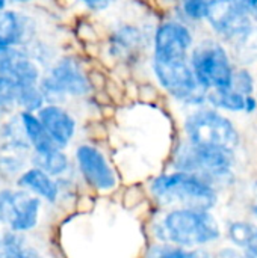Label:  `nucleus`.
I'll return each instance as SVG.
<instances>
[{"label": "nucleus", "mask_w": 257, "mask_h": 258, "mask_svg": "<svg viewBox=\"0 0 257 258\" xmlns=\"http://www.w3.org/2000/svg\"><path fill=\"white\" fill-rule=\"evenodd\" d=\"M47 104H59L67 97H83L91 91L89 80L77 60L62 57L48 70L39 82Z\"/></svg>", "instance_id": "7"}, {"label": "nucleus", "mask_w": 257, "mask_h": 258, "mask_svg": "<svg viewBox=\"0 0 257 258\" xmlns=\"http://www.w3.org/2000/svg\"><path fill=\"white\" fill-rule=\"evenodd\" d=\"M206 20L220 36L230 42L245 35L256 23L247 12L236 8L229 0H217Z\"/></svg>", "instance_id": "11"}, {"label": "nucleus", "mask_w": 257, "mask_h": 258, "mask_svg": "<svg viewBox=\"0 0 257 258\" xmlns=\"http://www.w3.org/2000/svg\"><path fill=\"white\" fill-rule=\"evenodd\" d=\"M12 2H17V3H27V2H32V0H12Z\"/></svg>", "instance_id": "33"}, {"label": "nucleus", "mask_w": 257, "mask_h": 258, "mask_svg": "<svg viewBox=\"0 0 257 258\" xmlns=\"http://www.w3.org/2000/svg\"><path fill=\"white\" fill-rule=\"evenodd\" d=\"M144 45V33L132 24H121L111 35V53L117 57H136Z\"/></svg>", "instance_id": "14"}, {"label": "nucleus", "mask_w": 257, "mask_h": 258, "mask_svg": "<svg viewBox=\"0 0 257 258\" xmlns=\"http://www.w3.org/2000/svg\"><path fill=\"white\" fill-rule=\"evenodd\" d=\"M251 215L257 219V203H254V204L251 206Z\"/></svg>", "instance_id": "30"}, {"label": "nucleus", "mask_w": 257, "mask_h": 258, "mask_svg": "<svg viewBox=\"0 0 257 258\" xmlns=\"http://www.w3.org/2000/svg\"><path fill=\"white\" fill-rule=\"evenodd\" d=\"M21 160L8 156V157H0V169L3 172H18L21 169Z\"/></svg>", "instance_id": "24"}, {"label": "nucleus", "mask_w": 257, "mask_h": 258, "mask_svg": "<svg viewBox=\"0 0 257 258\" xmlns=\"http://www.w3.org/2000/svg\"><path fill=\"white\" fill-rule=\"evenodd\" d=\"M215 2L217 0H180V6L188 18L194 21H201L208 18Z\"/></svg>", "instance_id": "22"}, {"label": "nucleus", "mask_w": 257, "mask_h": 258, "mask_svg": "<svg viewBox=\"0 0 257 258\" xmlns=\"http://www.w3.org/2000/svg\"><path fill=\"white\" fill-rule=\"evenodd\" d=\"M208 103L217 110H226L232 113H241L245 110V95L233 88L209 91Z\"/></svg>", "instance_id": "17"}, {"label": "nucleus", "mask_w": 257, "mask_h": 258, "mask_svg": "<svg viewBox=\"0 0 257 258\" xmlns=\"http://www.w3.org/2000/svg\"><path fill=\"white\" fill-rule=\"evenodd\" d=\"M245 254H248V255H251L253 258H257V236L256 239H254V242L247 248V251H245Z\"/></svg>", "instance_id": "28"}, {"label": "nucleus", "mask_w": 257, "mask_h": 258, "mask_svg": "<svg viewBox=\"0 0 257 258\" xmlns=\"http://www.w3.org/2000/svg\"><path fill=\"white\" fill-rule=\"evenodd\" d=\"M257 110V98L254 95H247L245 97V113L251 115Z\"/></svg>", "instance_id": "27"}, {"label": "nucleus", "mask_w": 257, "mask_h": 258, "mask_svg": "<svg viewBox=\"0 0 257 258\" xmlns=\"http://www.w3.org/2000/svg\"><path fill=\"white\" fill-rule=\"evenodd\" d=\"M145 258H214L206 248H183L171 243H156L148 251Z\"/></svg>", "instance_id": "19"}, {"label": "nucleus", "mask_w": 257, "mask_h": 258, "mask_svg": "<svg viewBox=\"0 0 257 258\" xmlns=\"http://www.w3.org/2000/svg\"><path fill=\"white\" fill-rule=\"evenodd\" d=\"M17 184L20 189L30 192L32 195L41 198L42 201H47L50 204L56 203L59 198V184L58 181L48 175L47 172H44L39 168H30L27 171H24L18 180Z\"/></svg>", "instance_id": "13"}, {"label": "nucleus", "mask_w": 257, "mask_h": 258, "mask_svg": "<svg viewBox=\"0 0 257 258\" xmlns=\"http://www.w3.org/2000/svg\"><path fill=\"white\" fill-rule=\"evenodd\" d=\"M11 48H12V47H11L5 39H2V38H0V54H2V53H5V51H8V50H11Z\"/></svg>", "instance_id": "29"}, {"label": "nucleus", "mask_w": 257, "mask_h": 258, "mask_svg": "<svg viewBox=\"0 0 257 258\" xmlns=\"http://www.w3.org/2000/svg\"><path fill=\"white\" fill-rule=\"evenodd\" d=\"M229 2H232V3H233L236 8H239L241 11L247 12L250 17L253 15V11H254L257 3V0H229Z\"/></svg>", "instance_id": "26"}, {"label": "nucleus", "mask_w": 257, "mask_h": 258, "mask_svg": "<svg viewBox=\"0 0 257 258\" xmlns=\"http://www.w3.org/2000/svg\"><path fill=\"white\" fill-rule=\"evenodd\" d=\"M233 89H236L238 92H241L242 95H253L254 89H256V82H254V76L247 70V68H239L235 71L233 76Z\"/></svg>", "instance_id": "23"}, {"label": "nucleus", "mask_w": 257, "mask_h": 258, "mask_svg": "<svg viewBox=\"0 0 257 258\" xmlns=\"http://www.w3.org/2000/svg\"><path fill=\"white\" fill-rule=\"evenodd\" d=\"M151 198L165 209H197L212 212L220 203V190L200 175L171 171L155 177L148 184Z\"/></svg>", "instance_id": "2"}, {"label": "nucleus", "mask_w": 257, "mask_h": 258, "mask_svg": "<svg viewBox=\"0 0 257 258\" xmlns=\"http://www.w3.org/2000/svg\"><path fill=\"white\" fill-rule=\"evenodd\" d=\"M2 107H3V106H2V104H0V115H2Z\"/></svg>", "instance_id": "34"}, {"label": "nucleus", "mask_w": 257, "mask_h": 258, "mask_svg": "<svg viewBox=\"0 0 257 258\" xmlns=\"http://www.w3.org/2000/svg\"><path fill=\"white\" fill-rule=\"evenodd\" d=\"M20 119L23 122L27 141L30 144V147L33 148L35 153H48L53 151L56 148H59L55 141L50 138V135L47 133V130L44 128L42 122L39 121L36 113H30V112H21L20 113Z\"/></svg>", "instance_id": "15"}, {"label": "nucleus", "mask_w": 257, "mask_h": 258, "mask_svg": "<svg viewBox=\"0 0 257 258\" xmlns=\"http://www.w3.org/2000/svg\"><path fill=\"white\" fill-rule=\"evenodd\" d=\"M86 9L89 11H94V12H100V11H105L108 9L115 0H79Z\"/></svg>", "instance_id": "25"}, {"label": "nucleus", "mask_w": 257, "mask_h": 258, "mask_svg": "<svg viewBox=\"0 0 257 258\" xmlns=\"http://www.w3.org/2000/svg\"><path fill=\"white\" fill-rule=\"evenodd\" d=\"M194 36L180 21L162 23L153 38L155 60H185L192 48Z\"/></svg>", "instance_id": "10"}, {"label": "nucleus", "mask_w": 257, "mask_h": 258, "mask_svg": "<svg viewBox=\"0 0 257 258\" xmlns=\"http://www.w3.org/2000/svg\"><path fill=\"white\" fill-rule=\"evenodd\" d=\"M32 163L35 168L42 169L44 172H47L48 175L55 177H61L64 174L68 172L70 169V160L68 156L64 153V150L56 148L53 151L48 153H33L32 156Z\"/></svg>", "instance_id": "16"}, {"label": "nucleus", "mask_w": 257, "mask_h": 258, "mask_svg": "<svg viewBox=\"0 0 257 258\" xmlns=\"http://www.w3.org/2000/svg\"><path fill=\"white\" fill-rule=\"evenodd\" d=\"M158 243H171L183 248H206L223 237L217 216L209 210L170 209L153 227Z\"/></svg>", "instance_id": "1"}, {"label": "nucleus", "mask_w": 257, "mask_h": 258, "mask_svg": "<svg viewBox=\"0 0 257 258\" xmlns=\"http://www.w3.org/2000/svg\"><path fill=\"white\" fill-rule=\"evenodd\" d=\"M189 63L198 83L206 89H227L233 86L235 68L227 50L217 41L206 39L194 47Z\"/></svg>", "instance_id": "5"}, {"label": "nucleus", "mask_w": 257, "mask_h": 258, "mask_svg": "<svg viewBox=\"0 0 257 258\" xmlns=\"http://www.w3.org/2000/svg\"><path fill=\"white\" fill-rule=\"evenodd\" d=\"M153 73L159 85L179 103L203 107L208 94L197 80L189 59L185 60H153Z\"/></svg>", "instance_id": "6"}, {"label": "nucleus", "mask_w": 257, "mask_h": 258, "mask_svg": "<svg viewBox=\"0 0 257 258\" xmlns=\"http://www.w3.org/2000/svg\"><path fill=\"white\" fill-rule=\"evenodd\" d=\"M256 236L257 224L251 221H230L226 227L227 240L242 252H245L247 248L254 242Z\"/></svg>", "instance_id": "18"}, {"label": "nucleus", "mask_w": 257, "mask_h": 258, "mask_svg": "<svg viewBox=\"0 0 257 258\" xmlns=\"http://www.w3.org/2000/svg\"><path fill=\"white\" fill-rule=\"evenodd\" d=\"M15 103L23 109V112L38 113L45 106V98L41 92L39 85L24 86L15 91Z\"/></svg>", "instance_id": "21"}, {"label": "nucleus", "mask_w": 257, "mask_h": 258, "mask_svg": "<svg viewBox=\"0 0 257 258\" xmlns=\"http://www.w3.org/2000/svg\"><path fill=\"white\" fill-rule=\"evenodd\" d=\"M188 142L236 153L241 145V133L235 122L214 107H198L183 121Z\"/></svg>", "instance_id": "4"}, {"label": "nucleus", "mask_w": 257, "mask_h": 258, "mask_svg": "<svg viewBox=\"0 0 257 258\" xmlns=\"http://www.w3.org/2000/svg\"><path fill=\"white\" fill-rule=\"evenodd\" d=\"M236 258H253L251 255H248V254H245V252H241V255H238Z\"/></svg>", "instance_id": "32"}, {"label": "nucleus", "mask_w": 257, "mask_h": 258, "mask_svg": "<svg viewBox=\"0 0 257 258\" xmlns=\"http://www.w3.org/2000/svg\"><path fill=\"white\" fill-rule=\"evenodd\" d=\"M235 165V153L195 145L186 139L176 148L171 162L174 171L200 175L217 189L233 183Z\"/></svg>", "instance_id": "3"}, {"label": "nucleus", "mask_w": 257, "mask_h": 258, "mask_svg": "<svg viewBox=\"0 0 257 258\" xmlns=\"http://www.w3.org/2000/svg\"><path fill=\"white\" fill-rule=\"evenodd\" d=\"M233 44L236 59L244 65L257 63V23Z\"/></svg>", "instance_id": "20"}, {"label": "nucleus", "mask_w": 257, "mask_h": 258, "mask_svg": "<svg viewBox=\"0 0 257 258\" xmlns=\"http://www.w3.org/2000/svg\"><path fill=\"white\" fill-rule=\"evenodd\" d=\"M251 18L257 21V3H256V8H254V11H253V15H251Z\"/></svg>", "instance_id": "31"}, {"label": "nucleus", "mask_w": 257, "mask_h": 258, "mask_svg": "<svg viewBox=\"0 0 257 258\" xmlns=\"http://www.w3.org/2000/svg\"><path fill=\"white\" fill-rule=\"evenodd\" d=\"M36 115L55 144L61 150L68 147L76 135L74 116L59 104H45Z\"/></svg>", "instance_id": "12"}, {"label": "nucleus", "mask_w": 257, "mask_h": 258, "mask_svg": "<svg viewBox=\"0 0 257 258\" xmlns=\"http://www.w3.org/2000/svg\"><path fill=\"white\" fill-rule=\"evenodd\" d=\"M41 201L27 190H0V224L15 233L33 230L39 221Z\"/></svg>", "instance_id": "8"}, {"label": "nucleus", "mask_w": 257, "mask_h": 258, "mask_svg": "<svg viewBox=\"0 0 257 258\" xmlns=\"http://www.w3.org/2000/svg\"><path fill=\"white\" fill-rule=\"evenodd\" d=\"M74 159L82 178L91 189L103 194L117 189V172L101 150L89 144H82L76 148Z\"/></svg>", "instance_id": "9"}]
</instances>
